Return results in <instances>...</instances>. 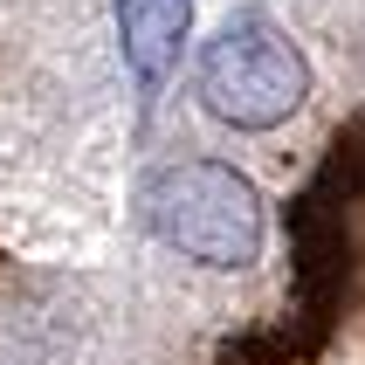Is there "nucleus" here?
Segmentation results:
<instances>
[{
  "mask_svg": "<svg viewBox=\"0 0 365 365\" xmlns=\"http://www.w3.org/2000/svg\"><path fill=\"white\" fill-rule=\"evenodd\" d=\"M138 221L165 248H180L186 262H207V269H248L262 255V235H269L255 180L221 165V159L159 165L138 186Z\"/></svg>",
  "mask_w": 365,
  "mask_h": 365,
  "instance_id": "f257e3e1",
  "label": "nucleus"
},
{
  "mask_svg": "<svg viewBox=\"0 0 365 365\" xmlns=\"http://www.w3.org/2000/svg\"><path fill=\"white\" fill-rule=\"evenodd\" d=\"M200 97L235 131H276L310 97L304 48L262 14H235L200 56Z\"/></svg>",
  "mask_w": 365,
  "mask_h": 365,
  "instance_id": "f03ea898",
  "label": "nucleus"
},
{
  "mask_svg": "<svg viewBox=\"0 0 365 365\" xmlns=\"http://www.w3.org/2000/svg\"><path fill=\"white\" fill-rule=\"evenodd\" d=\"M186 28H193V0H118V41L138 83H159L180 62Z\"/></svg>",
  "mask_w": 365,
  "mask_h": 365,
  "instance_id": "7ed1b4c3",
  "label": "nucleus"
}]
</instances>
